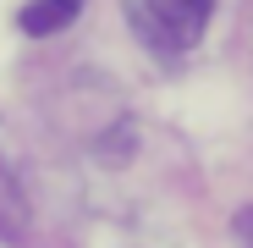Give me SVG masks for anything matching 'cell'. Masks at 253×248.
Masks as SVG:
<instances>
[{"instance_id":"cell-1","label":"cell","mask_w":253,"mask_h":248,"mask_svg":"<svg viewBox=\"0 0 253 248\" xmlns=\"http://www.w3.org/2000/svg\"><path fill=\"white\" fill-rule=\"evenodd\" d=\"M126 17L160 50H193L209 28V17H215V0H132Z\"/></svg>"},{"instance_id":"cell-2","label":"cell","mask_w":253,"mask_h":248,"mask_svg":"<svg viewBox=\"0 0 253 248\" xmlns=\"http://www.w3.org/2000/svg\"><path fill=\"white\" fill-rule=\"evenodd\" d=\"M83 6L88 0H33V6H22V33H33V39H44V33H61V28H72L77 17H83Z\"/></svg>"},{"instance_id":"cell-3","label":"cell","mask_w":253,"mask_h":248,"mask_svg":"<svg viewBox=\"0 0 253 248\" xmlns=\"http://www.w3.org/2000/svg\"><path fill=\"white\" fill-rule=\"evenodd\" d=\"M231 237H237V248H253V204H242L231 215Z\"/></svg>"}]
</instances>
